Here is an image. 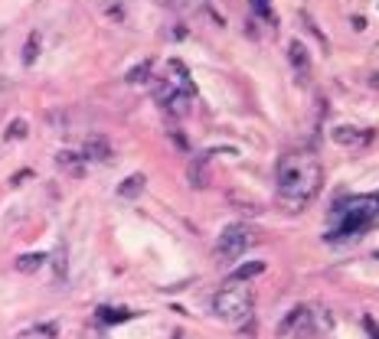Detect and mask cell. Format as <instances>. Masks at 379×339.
<instances>
[{
    "label": "cell",
    "mask_w": 379,
    "mask_h": 339,
    "mask_svg": "<svg viewBox=\"0 0 379 339\" xmlns=\"http://www.w3.org/2000/svg\"><path fill=\"white\" fill-rule=\"evenodd\" d=\"M89 150H92V160H108V144H105V140H92V144H89Z\"/></svg>",
    "instance_id": "obj_12"
},
{
    "label": "cell",
    "mask_w": 379,
    "mask_h": 339,
    "mask_svg": "<svg viewBox=\"0 0 379 339\" xmlns=\"http://www.w3.org/2000/svg\"><path fill=\"white\" fill-rule=\"evenodd\" d=\"M98 320H105V323H121V320H131V310L105 307V310H98Z\"/></svg>",
    "instance_id": "obj_8"
},
{
    "label": "cell",
    "mask_w": 379,
    "mask_h": 339,
    "mask_svg": "<svg viewBox=\"0 0 379 339\" xmlns=\"http://www.w3.org/2000/svg\"><path fill=\"white\" fill-rule=\"evenodd\" d=\"M262 271H265V264H262V261H248V264H242V268H236V271H233V278H229V281H233V284H246L248 278H258Z\"/></svg>",
    "instance_id": "obj_5"
},
{
    "label": "cell",
    "mask_w": 379,
    "mask_h": 339,
    "mask_svg": "<svg viewBox=\"0 0 379 339\" xmlns=\"http://www.w3.org/2000/svg\"><path fill=\"white\" fill-rule=\"evenodd\" d=\"M379 225V196H353L343 206L333 209V231L330 239H353Z\"/></svg>",
    "instance_id": "obj_2"
},
{
    "label": "cell",
    "mask_w": 379,
    "mask_h": 339,
    "mask_svg": "<svg viewBox=\"0 0 379 339\" xmlns=\"http://www.w3.org/2000/svg\"><path fill=\"white\" fill-rule=\"evenodd\" d=\"M53 264H56V281H66V245H59L56 248V254H53Z\"/></svg>",
    "instance_id": "obj_9"
},
{
    "label": "cell",
    "mask_w": 379,
    "mask_h": 339,
    "mask_svg": "<svg viewBox=\"0 0 379 339\" xmlns=\"http://www.w3.org/2000/svg\"><path fill=\"white\" fill-rule=\"evenodd\" d=\"M24 134H26V121H14L7 131V140H16V137H24Z\"/></svg>",
    "instance_id": "obj_15"
},
{
    "label": "cell",
    "mask_w": 379,
    "mask_h": 339,
    "mask_svg": "<svg viewBox=\"0 0 379 339\" xmlns=\"http://www.w3.org/2000/svg\"><path fill=\"white\" fill-rule=\"evenodd\" d=\"M248 245H252V231L246 225H229V229H223V235L216 241V254L223 261H233V258H242L248 251Z\"/></svg>",
    "instance_id": "obj_4"
},
{
    "label": "cell",
    "mask_w": 379,
    "mask_h": 339,
    "mask_svg": "<svg viewBox=\"0 0 379 339\" xmlns=\"http://www.w3.org/2000/svg\"><path fill=\"white\" fill-rule=\"evenodd\" d=\"M141 189H144V173H134V177H128L121 186H118V196H124V199H134Z\"/></svg>",
    "instance_id": "obj_6"
},
{
    "label": "cell",
    "mask_w": 379,
    "mask_h": 339,
    "mask_svg": "<svg viewBox=\"0 0 379 339\" xmlns=\"http://www.w3.org/2000/svg\"><path fill=\"white\" fill-rule=\"evenodd\" d=\"M363 326H366V333H370V339H379V323L373 316H363Z\"/></svg>",
    "instance_id": "obj_16"
},
{
    "label": "cell",
    "mask_w": 379,
    "mask_h": 339,
    "mask_svg": "<svg viewBox=\"0 0 379 339\" xmlns=\"http://www.w3.org/2000/svg\"><path fill=\"white\" fill-rule=\"evenodd\" d=\"M39 264H43V254H24V258L16 261V268H20V271H26V274H30V271H36Z\"/></svg>",
    "instance_id": "obj_10"
},
{
    "label": "cell",
    "mask_w": 379,
    "mask_h": 339,
    "mask_svg": "<svg viewBox=\"0 0 379 339\" xmlns=\"http://www.w3.org/2000/svg\"><path fill=\"white\" fill-rule=\"evenodd\" d=\"M252 307H256V301H252V287L248 284H233V281H229V284L213 297V313L233 326L248 323V320H252Z\"/></svg>",
    "instance_id": "obj_3"
},
{
    "label": "cell",
    "mask_w": 379,
    "mask_h": 339,
    "mask_svg": "<svg viewBox=\"0 0 379 339\" xmlns=\"http://www.w3.org/2000/svg\"><path fill=\"white\" fill-rule=\"evenodd\" d=\"M36 56H39V36H36V33H33V36H30V43H26L24 62H26V66H33V62H36Z\"/></svg>",
    "instance_id": "obj_11"
},
{
    "label": "cell",
    "mask_w": 379,
    "mask_h": 339,
    "mask_svg": "<svg viewBox=\"0 0 379 339\" xmlns=\"http://www.w3.org/2000/svg\"><path fill=\"white\" fill-rule=\"evenodd\" d=\"M366 137H370V134L353 131V127H333V140H337V144H363Z\"/></svg>",
    "instance_id": "obj_7"
},
{
    "label": "cell",
    "mask_w": 379,
    "mask_h": 339,
    "mask_svg": "<svg viewBox=\"0 0 379 339\" xmlns=\"http://www.w3.org/2000/svg\"><path fill=\"white\" fill-rule=\"evenodd\" d=\"M324 186V167L314 150H288L278 160V196L285 206L304 209Z\"/></svg>",
    "instance_id": "obj_1"
},
{
    "label": "cell",
    "mask_w": 379,
    "mask_h": 339,
    "mask_svg": "<svg viewBox=\"0 0 379 339\" xmlns=\"http://www.w3.org/2000/svg\"><path fill=\"white\" fill-rule=\"evenodd\" d=\"M147 72H151V62H144V66H138L134 72H128V82H144Z\"/></svg>",
    "instance_id": "obj_14"
},
{
    "label": "cell",
    "mask_w": 379,
    "mask_h": 339,
    "mask_svg": "<svg viewBox=\"0 0 379 339\" xmlns=\"http://www.w3.org/2000/svg\"><path fill=\"white\" fill-rule=\"evenodd\" d=\"M288 56H291V62H294V66H298V69H308V66H304V46H301V43H291V49H288Z\"/></svg>",
    "instance_id": "obj_13"
}]
</instances>
